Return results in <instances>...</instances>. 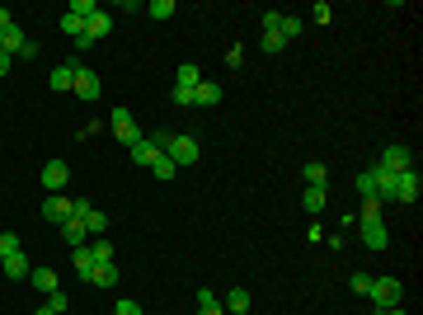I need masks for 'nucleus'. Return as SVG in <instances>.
Returning <instances> with one entry per match:
<instances>
[{"mask_svg":"<svg viewBox=\"0 0 423 315\" xmlns=\"http://www.w3.org/2000/svg\"><path fill=\"white\" fill-rule=\"evenodd\" d=\"M367 297H372V306H376V311H391V306H400L405 287H400V278H372Z\"/></svg>","mask_w":423,"mask_h":315,"instance_id":"nucleus-1","label":"nucleus"},{"mask_svg":"<svg viewBox=\"0 0 423 315\" xmlns=\"http://www.w3.org/2000/svg\"><path fill=\"white\" fill-rule=\"evenodd\" d=\"M376 170H391V174H405V170H414V151H409L405 142H391L386 151H381V165Z\"/></svg>","mask_w":423,"mask_h":315,"instance_id":"nucleus-2","label":"nucleus"},{"mask_svg":"<svg viewBox=\"0 0 423 315\" xmlns=\"http://www.w3.org/2000/svg\"><path fill=\"white\" fill-rule=\"evenodd\" d=\"M71 217H80V221H85V231H90V240H99L104 231H109V217H104L99 207H90L85 198H76V207H71Z\"/></svg>","mask_w":423,"mask_h":315,"instance_id":"nucleus-3","label":"nucleus"},{"mask_svg":"<svg viewBox=\"0 0 423 315\" xmlns=\"http://www.w3.org/2000/svg\"><path fill=\"white\" fill-rule=\"evenodd\" d=\"M419 193H423V179H419V170L395 174V203H419Z\"/></svg>","mask_w":423,"mask_h":315,"instance_id":"nucleus-4","label":"nucleus"},{"mask_svg":"<svg viewBox=\"0 0 423 315\" xmlns=\"http://www.w3.org/2000/svg\"><path fill=\"white\" fill-rule=\"evenodd\" d=\"M165 156H170L174 165H193V160H198V142L184 137V132H174V142L165 146Z\"/></svg>","mask_w":423,"mask_h":315,"instance_id":"nucleus-5","label":"nucleus"},{"mask_svg":"<svg viewBox=\"0 0 423 315\" xmlns=\"http://www.w3.org/2000/svg\"><path fill=\"white\" fill-rule=\"evenodd\" d=\"M71 66H76V62H71ZM71 90L90 104V99H99V90H104V85H99V76H94L90 66H76V85H71Z\"/></svg>","mask_w":423,"mask_h":315,"instance_id":"nucleus-6","label":"nucleus"},{"mask_svg":"<svg viewBox=\"0 0 423 315\" xmlns=\"http://www.w3.org/2000/svg\"><path fill=\"white\" fill-rule=\"evenodd\" d=\"M113 132H118V142H123V146L141 142V127L132 123V113H127V109H113Z\"/></svg>","mask_w":423,"mask_h":315,"instance_id":"nucleus-7","label":"nucleus"},{"mask_svg":"<svg viewBox=\"0 0 423 315\" xmlns=\"http://www.w3.org/2000/svg\"><path fill=\"white\" fill-rule=\"evenodd\" d=\"M71 207H76V198H62V193H52V198L43 203V217L52 221V226H62V221L71 217Z\"/></svg>","mask_w":423,"mask_h":315,"instance_id":"nucleus-8","label":"nucleus"},{"mask_svg":"<svg viewBox=\"0 0 423 315\" xmlns=\"http://www.w3.org/2000/svg\"><path fill=\"white\" fill-rule=\"evenodd\" d=\"M24 43H29V33L19 29V24H10V29H0V52H10V57H19V52H24Z\"/></svg>","mask_w":423,"mask_h":315,"instance_id":"nucleus-9","label":"nucleus"},{"mask_svg":"<svg viewBox=\"0 0 423 315\" xmlns=\"http://www.w3.org/2000/svg\"><path fill=\"white\" fill-rule=\"evenodd\" d=\"M66 174H71V170H66V160H47V165H43V189L57 193L66 184Z\"/></svg>","mask_w":423,"mask_h":315,"instance_id":"nucleus-10","label":"nucleus"},{"mask_svg":"<svg viewBox=\"0 0 423 315\" xmlns=\"http://www.w3.org/2000/svg\"><path fill=\"white\" fill-rule=\"evenodd\" d=\"M57 231H62V240H71V250H76V245H90V231H85V221L80 217H66Z\"/></svg>","mask_w":423,"mask_h":315,"instance_id":"nucleus-11","label":"nucleus"},{"mask_svg":"<svg viewBox=\"0 0 423 315\" xmlns=\"http://www.w3.org/2000/svg\"><path fill=\"white\" fill-rule=\"evenodd\" d=\"M0 273H5V278H29V273H33L29 254H24V250H15L10 259H5V264H0Z\"/></svg>","mask_w":423,"mask_h":315,"instance_id":"nucleus-12","label":"nucleus"},{"mask_svg":"<svg viewBox=\"0 0 423 315\" xmlns=\"http://www.w3.org/2000/svg\"><path fill=\"white\" fill-rule=\"evenodd\" d=\"M198 85H203V71H198L193 62H184L179 71H174V90H198Z\"/></svg>","mask_w":423,"mask_h":315,"instance_id":"nucleus-13","label":"nucleus"},{"mask_svg":"<svg viewBox=\"0 0 423 315\" xmlns=\"http://www.w3.org/2000/svg\"><path fill=\"white\" fill-rule=\"evenodd\" d=\"M221 95H226V90H221L217 80H203V85H198V95H193V99H198V109H217V104H221Z\"/></svg>","mask_w":423,"mask_h":315,"instance_id":"nucleus-14","label":"nucleus"},{"mask_svg":"<svg viewBox=\"0 0 423 315\" xmlns=\"http://www.w3.org/2000/svg\"><path fill=\"white\" fill-rule=\"evenodd\" d=\"M85 33H90V43L109 38V33H113V15H109V10H99V15H94L90 24H85Z\"/></svg>","mask_w":423,"mask_h":315,"instance_id":"nucleus-15","label":"nucleus"},{"mask_svg":"<svg viewBox=\"0 0 423 315\" xmlns=\"http://www.w3.org/2000/svg\"><path fill=\"white\" fill-rule=\"evenodd\" d=\"M29 283L38 287L43 297H52V292H62V287H57V273H52V268H33V273H29Z\"/></svg>","mask_w":423,"mask_h":315,"instance_id":"nucleus-16","label":"nucleus"},{"mask_svg":"<svg viewBox=\"0 0 423 315\" xmlns=\"http://www.w3.org/2000/svg\"><path fill=\"white\" fill-rule=\"evenodd\" d=\"M127 156L137 160V165H151V160H156L160 151H156V142H151V137H141V142H132V146H127Z\"/></svg>","mask_w":423,"mask_h":315,"instance_id":"nucleus-17","label":"nucleus"},{"mask_svg":"<svg viewBox=\"0 0 423 315\" xmlns=\"http://www.w3.org/2000/svg\"><path fill=\"white\" fill-rule=\"evenodd\" d=\"M198 315H226V306H221V297L212 292V287L198 292Z\"/></svg>","mask_w":423,"mask_h":315,"instance_id":"nucleus-18","label":"nucleus"},{"mask_svg":"<svg viewBox=\"0 0 423 315\" xmlns=\"http://www.w3.org/2000/svg\"><path fill=\"white\" fill-rule=\"evenodd\" d=\"M325 189H320V184H306V193H301V207H306V212H325Z\"/></svg>","mask_w":423,"mask_h":315,"instance_id":"nucleus-19","label":"nucleus"},{"mask_svg":"<svg viewBox=\"0 0 423 315\" xmlns=\"http://www.w3.org/2000/svg\"><path fill=\"white\" fill-rule=\"evenodd\" d=\"M71 264H76V273H80V278H85V283H90V273H94L90 245H76V250H71Z\"/></svg>","mask_w":423,"mask_h":315,"instance_id":"nucleus-20","label":"nucleus"},{"mask_svg":"<svg viewBox=\"0 0 423 315\" xmlns=\"http://www.w3.org/2000/svg\"><path fill=\"white\" fill-rule=\"evenodd\" d=\"M90 283H94V287H113V283H118V264H94Z\"/></svg>","mask_w":423,"mask_h":315,"instance_id":"nucleus-21","label":"nucleus"},{"mask_svg":"<svg viewBox=\"0 0 423 315\" xmlns=\"http://www.w3.org/2000/svg\"><path fill=\"white\" fill-rule=\"evenodd\" d=\"M376 179V198H395V174L391 170H372Z\"/></svg>","mask_w":423,"mask_h":315,"instance_id":"nucleus-22","label":"nucleus"},{"mask_svg":"<svg viewBox=\"0 0 423 315\" xmlns=\"http://www.w3.org/2000/svg\"><path fill=\"white\" fill-rule=\"evenodd\" d=\"M278 33H282V43L301 38V15H282V19H278Z\"/></svg>","mask_w":423,"mask_h":315,"instance_id":"nucleus-23","label":"nucleus"},{"mask_svg":"<svg viewBox=\"0 0 423 315\" xmlns=\"http://www.w3.org/2000/svg\"><path fill=\"white\" fill-rule=\"evenodd\" d=\"M47 85H52V90H71V85H76V66H57Z\"/></svg>","mask_w":423,"mask_h":315,"instance_id":"nucleus-24","label":"nucleus"},{"mask_svg":"<svg viewBox=\"0 0 423 315\" xmlns=\"http://www.w3.org/2000/svg\"><path fill=\"white\" fill-rule=\"evenodd\" d=\"M90 259H94V264H113V245H109L104 236L90 240Z\"/></svg>","mask_w":423,"mask_h":315,"instance_id":"nucleus-25","label":"nucleus"},{"mask_svg":"<svg viewBox=\"0 0 423 315\" xmlns=\"http://www.w3.org/2000/svg\"><path fill=\"white\" fill-rule=\"evenodd\" d=\"M174 170H179V165H174V160L165 156V151H160V156L151 160V174H156V179H174Z\"/></svg>","mask_w":423,"mask_h":315,"instance_id":"nucleus-26","label":"nucleus"},{"mask_svg":"<svg viewBox=\"0 0 423 315\" xmlns=\"http://www.w3.org/2000/svg\"><path fill=\"white\" fill-rule=\"evenodd\" d=\"M226 306H231L235 315H240V311H250V292H245V287H231V292H226Z\"/></svg>","mask_w":423,"mask_h":315,"instance_id":"nucleus-27","label":"nucleus"},{"mask_svg":"<svg viewBox=\"0 0 423 315\" xmlns=\"http://www.w3.org/2000/svg\"><path fill=\"white\" fill-rule=\"evenodd\" d=\"M66 15H76V19H85V24H90V19L99 15V5H94V0H71V10H66Z\"/></svg>","mask_w":423,"mask_h":315,"instance_id":"nucleus-28","label":"nucleus"},{"mask_svg":"<svg viewBox=\"0 0 423 315\" xmlns=\"http://www.w3.org/2000/svg\"><path fill=\"white\" fill-rule=\"evenodd\" d=\"M301 174H306V184H320V189H325V179H329V170L320 165V160H311V165H301Z\"/></svg>","mask_w":423,"mask_h":315,"instance_id":"nucleus-29","label":"nucleus"},{"mask_svg":"<svg viewBox=\"0 0 423 315\" xmlns=\"http://www.w3.org/2000/svg\"><path fill=\"white\" fill-rule=\"evenodd\" d=\"M15 250H24V240H19L15 231H5V236H0V264H5V259H10Z\"/></svg>","mask_w":423,"mask_h":315,"instance_id":"nucleus-30","label":"nucleus"},{"mask_svg":"<svg viewBox=\"0 0 423 315\" xmlns=\"http://www.w3.org/2000/svg\"><path fill=\"white\" fill-rule=\"evenodd\" d=\"M62 33H66V38H80V33H85V19H76V15H62Z\"/></svg>","mask_w":423,"mask_h":315,"instance_id":"nucleus-31","label":"nucleus"},{"mask_svg":"<svg viewBox=\"0 0 423 315\" xmlns=\"http://www.w3.org/2000/svg\"><path fill=\"white\" fill-rule=\"evenodd\" d=\"M146 10H151V19H170L174 15V0H151Z\"/></svg>","mask_w":423,"mask_h":315,"instance_id":"nucleus-32","label":"nucleus"},{"mask_svg":"<svg viewBox=\"0 0 423 315\" xmlns=\"http://www.w3.org/2000/svg\"><path fill=\"white\" fill-rule=\"evenodd\" d=\"M358 193H362V198H376V179H372V170H362V174H358Z\"/></svg>","mask_w":423,"mask_h":315,"instance_id":"nucleus-33","label":"nucleus"},{"mask_svg":"<svg viewBox=\"0 0 423 315\" xmlns=\"http://www.w3.org/2000/svg\"><path fill=\"white\" fill-rule=\"evenodd\" d=\"M193 95H198V90H174V104H179V109H193V104H198V99H193Z\"/></svg>","mask_w":423,"mask_h":315,"instance_id":"nucleus-34","label":"nucleus"},{"mask_svg":"<svg viewBox=\"0 0 423 315\" xmlns=\"http://www.w3.org/2000/svg\"><path fill=\"white\" fill-rule=\"evenodd\" d=\"M66 306H71V301H66V292H52V297H47V311H52V315H62Z\"/></svg>","mask_w":423,"mask_h":315,"instance_id":"nucleus-35","label":"nucleus"},{"mask_svg":"<svg viewBox=\"0 0 423 315\" xmlns=\"http://www.w3.org/2000/svg\"><path fill=\"white\" fill-rule=\"evenodd\" d=\"M311 19H315V24H329V19H334V10H329L325 0H320V5H315V10H311Z\"/></svg>","mask_w":423,"mask_h":315,"instance_id":"nucleus-36","label":"nucleus"},{"mask_svg":"<svg viewBox=\"0 0 423 315\" xmlns=\"http://www.w3.org/2000/svg\"><path fill=\"white\" fill-rule=\"evenodd\" d=\"M287 43H282V33H264V52H282Z\"/></svg>","mask_w":423,"mask_h":315,"instance_id":"nucleus-37","label":"nucleus"},{"mask_svg":"<svg viewBox=\"0 0 423 315\" xmlns=\"http://www.w3.org/2000/svg\"><path fill=\"white\" fill-rule=\"evenodd\" d=\"M113 315H146V311H141L137 301H118V306H113Z\"/></svg>","mask_w":423,"mask_h":315,"instance_id":"nucleus-38","label":"nucleus"},{"mask_svg":"<svg viewBox=\"0 0 423 315\" xmlns=\"http://www.w3.org/2000/svg\"><path fill=\"white\" fill-rule=\"evenodd\" d=\"M367 287H372V273H353V292H362V297H367Z\"/></svg>","mask_w":423,"mask_h":315,"instance_id":"nucleus-39","label":"nucleus"},{"mask_svg":"<svg viewBox=\"0 0 423 315\" xmlns=\"http://www.w3.org/2000/svg\"><path fill=\"white\" fill-rule=\"evenodd\" d=\"M19 57H24V62H38V57H43V48H38V43H33V38H29V43H24V52H19Z\"/></svg>","mask_w":423,"mask_h":315,"instance_id":"nucleus-40","label":"nucleus"},{"mask_svg":"<svg viewBox=\"0 0 423 315\" xmlns=\"http://www.w3.org/2000/svg\"><path fill=\"white\" fill-rule=\"evenodd\" d=\"M10 62H15V57H10V52H0V76L10 71Z\"/></svg>","mask_w":423,"mask_h":315,"instance_id":"nucleus-41","label":"nucleus"},{"mask_svg":"<svg viewBox=\"0 0 423 315\" xmlns=\"http://www.w3.org/2000/svg\"><path fill=\"white\" fill-rule=\"evenodd\" d=\"M10 24H15V15H10V10H0V29H10Z\"/></svg>","mask_w":423,"mask_h":315,"instance_id":"nucleus-42","label":"nucleus"},{"mask_svg":"<svg viewBox=\"0 0 423 315\" xmlns=\"http://www.w3.org/2000/svg\"><path fill=\"white\" fill-rule=\"evenodd\" d=\"M381 315H409V311H400V306H391V311H381Z\"/></svg>","mask_w":423,"mask_h":315,"instance_id":"nucleus-43","label":"nucleus"},{"mask_svg":"<svg viewBox=\"0 0 423 315\" xmlns=\"http://www.w3.org/2000/svg\"><path fill=\"white\" fill-rule=\"evenodd\" d=\"M38 315H52V311H47V306H43V311H38Z\"/></svg>","mask_w":423,"mask_h":315,"instance_id":"nucleus-44","label":"nucleus"},{"mask_svg":"<svg viewBox=\"0 0 423 315\" xmlns=\"http://www.w3.org/2000/svg\"><path fill=\"white\" fill-rule=\"evenodd\" d=\"M240 315H250V311H240Z\"/></svg>","mask_w":423,"mask_h":315,"instance_id":"nucleus-45","label":"nucleus"}]
</instances>
